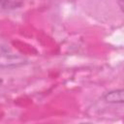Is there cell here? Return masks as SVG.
Listing matches in <instances>:
<instances>
[{
    "label": "cell",
    "mask_w": 124,
    "mask_h": 124,
    "mask_svg": "<svg viewBox=\"0 0 124 124\" xmlns=\"http://www.w3.org/2000/svg\"><path fill=\"white\" fill-rule=\"evenodd\" d=\"M28 63V60L20 55L13 53H0V68H16Z\"/></svg>",
    "instance_id": "obj_1"
},
{
    "label": "cell",
    "mask_w": 124,
    "mask_h": 124,
    "mask_svg": "<svg viewBox=\"0 0 124 124\" xmlns=\"http://www.w3.org/2000/svg\"><path fill=\"white\" fill-rule=\"evenodd\" d=\"M123 89H116L109 91L104 95V100L109 104H123Z\"/></svg>",
    "instance_id": "obj_2"
},
{
    "label": "cell",
    "mask_w": 124,
    "mask_h": 124,
    "mask_svg": "<svg viewBox=\"0 0 124 124\" xmlns=\"http://www.w3.org/2000/svg\"><path fill=\"white\" fill-rule=\"evenodd\" d=\"M24 0H0V7L4 10H16L23 5Z\"/></svg>",
    "instance_id": "obj_3"
},
{
    "label": "cell",
    "mask_w": 124,
    "mask_h": 124,
    "mask_svg": "<svg viewBox=\"0 0 124 124\" xmlns=\"http://www.w3.org/2000/svg\"><path fill=\"white\" fill-rule=\"evenodd\" d=\"M117 1V4L120 8V10L123 12V7H124V0H116Z\"/></svg>",
    "instance_id": "obj_4"
}]
</instances>
